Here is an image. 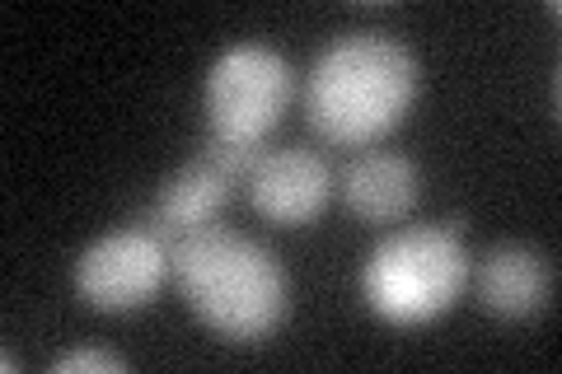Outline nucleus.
Wrapping results in <instances>:
<instances>
[{"mask_svg":"<svg viewBox=\"0 0 562 374\" xmlns=\"http://www.w3.org/2000/svg\"><path fill=\"white\" fill-rule=\"evenodd\" d=\"M473 291L479 305L497 318H535L549 309L553 295V267L543 253L525 243H497L492 253L473 267Z\"/></svg>","mask_w":562,"mask_h":374,"instance_id":"7","label":"nucleus"},{"mask_svg":"<svg viewBox=\"0 0 562 374\" xmlns=\"http://www.w3.org/2000/svg\"><path fill=\"white\" fill-rule=\"evenodd\" d=\"M169 281V239L150 225H122L76 262V295L99 314L146 309Z\"/></svg>","mask_w":562,"mask_h":374,"instance_id":"5","label":"nucleus"},{"mask_svg":"<svg viewBox=\"0 0 562 374\" xmlns=\"http://www.w3.org/2000/svg\"><path fill=\"white\" fill-rule=\"evenodd\" d=\"M417 165L408 155L371 150L342 173V206L366 225H394L417 202Z\"/></svg>","mask_w":562,"mask_h":374,"instance_id":"9","label":"nucleus"},{"mask_svg":"<svg viewBox=\"0 0 562 374\" xmlns=\"http://www.w3.org/2000/svg\"><path fill=\"white\" fill-rule=\"evenodd\" d=\"M244 188H249V202L262 220L295 229L324 216V206L333 197V169L319 159V150L277 146L258 155Z\"/></svg>","mask_w":562,"mask_h":374,"instance_id":"6","label":"nucleus"},{"mask_svg":"<svg viewBox=\"0 0 562 374\" xmlns=\"http://www.w3.org/2000/svg\"><path fill=\"white\" fill-rule=\"evenodd\" d=\"M469 286V248L460 225H408L394 229L361 267V299L384 324L422 328L454 309Z\"/></svg>","mask_w":562,"mask_h":374,"instance_id":"3","label":"nucleus"},{"mask_svg":"<svg viewBox=\"0 0 562 374\" xmlns=\"http://www.w3.org/2000/svg\"><path fill=\"white\" fill-rule=\"evenodd\" d=\"M291 94H295V70L277 47L235 43L206 70V89H202L206 127L221 140L262 146V136L291 109Z\"/></svg>","mask_w":562,"mask_h":374,"instance_id":"4","label":"nucleus"},{"mask_svg":"<svg viewBox=\"0 0 562 374\" xmlns=\"http://www.w3.org/2000/svg\"><path fill=\"white\" fill-rule=\"evenodd\" d=\"M235 188L239 183H235L231 173L216 169L206 155H198L192 165H183L160 188V197H155L146 225L155 229V235H165L169 243L183 239V235H198V229L216 225V216L225 211V202H231Z\"/></svg>","mask_w":562,"mask_h":374,"instance_id":"8","label":"nucleus"},{"mask_svg":"<svg viewBox=\"0 0 562 374\" xmlns=\"http://www.w3.org/2000/svg\"><path fill=\"white\" fill-rule=\"evenodd\" d=\"M57 374H76V370H103V374H117L122 361L113 351H99V347H80V351H66L57 365H52Z\"/></svg>","mask_w":562,"mask_h":374,"instance_id":"10","label":"nucleus"},{"mask_svg":"<svg viewBox=\"0 0 562 374\" xmlns=\"http://www.w3.org/2000/svg\"><path fill=\"white\" fill-rule=\"evenodd\" d=\"M169 276L183 305L225 342L254 347L286 324L291 281L258 239L206 225L169 243Z\"/></svg>","mask_w":562,"mask_h":374,"instance_id":"1","label":"nucleus"},{"mask_svg":"<svg viewBox=\"0 0 562 374\" xmlns=\"http://www.w3.org/2000/svg\"><path fill=\"white\" fill-rule=\"evenodd\" d=\"M417 57L390 33H342L305 80V117L328 146H375L417 103Z\"/></svg>","mask_w":562,"mask_h":374,"instance_id":"2","label":"nucleus"}]
</instances>
